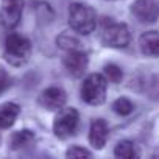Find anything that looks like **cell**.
<instances>
[{"mask_svg":"<svg viewBox=\"0 0 159 159\" xmlns=\"http://www.w3.org/2000/svg\"><path fill=\"white\" fill-rule=\"evenodd\" d=\"M69 25L80 34H89L95 30L97 16L92 7L86 3H72L69 8Z\"/></svg>","mask_w":159,"mask_h":159,"instance_id":"1","label":"cell"},{"mask_svg":"<svg viewBox=\"0 0 159 159\" xmlns=\"http://www.w3.org/2000/svg\"><path fill=\"white\" fill-rule=\"evenodd\" d=\"M31 55V42L17 33H11L5 39V59L14 66L20 67L24 66Z\"/></svg>","mask_w":159,"mask_h":159,"instance_id":"2","label":"cell"},{"mask_svg":"<svg viewBox=\"0 0 159 159\" xmlns=\"http://www.w3.org/2000/svg\"><path fill=\"white\" fill-rule=\"evenodd\" d=\"M106 89H108V80L105 78V75L91 73L89 76H86L81 86V98L88 105L100 106L106 100Z\"/></svg>","mask_w":159,"mask_h":159,"instance_id":"3","label":"cell"},{"mask_svg":"<svg viewBox=\"0 0 159 159\" xmlns=\"http://www.w3.org/2000/svg\"><path fill=\"white\" fill-rule=\"evenodd\" d=\"M129 41H131V33H129V28L125 24H117L114 20L103 24L102 42H103L105 47L123 48L129 44Z\"/></svg>","mask_w":159,"mask_h":159,"instance_id":"4","label":"cell"},{"mask_svg":"<svg viewBox=\"0 0 159 159\" xmlns=\"http://www.w3.org/2000/svg\"><path fill=\"white\" fill-rule=\"evenodd\" d=\"M80 114L75 108H61L58 109V114L53 120V133L58 139H67L69 136H73V133L78 128Z\"/></svg>","mask_w":159,"mask_h":159,"instance_id":"5","label":"cell"},{"mask_svg":"<svg viewBox=\"0 0 159 159\" xmlns=\"http://www.w3.org/2000/svg\"><path fill=\"white\" fill-rule=\"evenodd\" d=\"M24 11V0H2L0 8V22L8 30H13L19 25Z\"/></svg>","mask_w":159,"mask_h":159,"instance_id":"6","label":"cell"},{"mask_svg":"<svg viewBox=\"0 0 159 159\" xmlns=\"http://www.w3.org/2000/svg\"><path fill=\"white\" fill-rule=\"evenodd\" d=\"M131 14L140 24H153L159 17V0H134Z\"/></svg>","mask_w":159,"mask_h":159,"instance_id":"7","label":"cell"},{"mask_svg":"<svg viewBox=\"0 0 159 159\" xmlns=\"http://www.w3.org/2000/svg\"><path fill=\"white\" fill-rule=\"evenodd\" d=\"M62 62H64L66 70L72 76L80 78V76L84 75V72L88 69L89 58H88V53L84 50H66Z\"/></svg>","mask_w":159,"mask_h":159,"instance_id":"8","label":"cell"},{"mask_svg":"<svg viewBox=\"0 0 159 159\" xmlns=\"http://www.w3.org/2000/svg\"><path fill=\"white\" fill-rule=\"evenodd\" d=\"M66 102H67V94L64 92V89L58 86L44 89L38 97V103L47 111H58L66 105Z\"/></svg>","mask_w":159,"mask_h":159,"instance_id":"9","label":"cell"},{"mask_svg":"<svg viewBox=\"0 0 159 159\" xmlns=\"http://www.w3.org/2000/svg\"><path fill=\"white\" fill-rule=\"evenodd\" d=\"M108 134H109L108 123H106L103 119H97V120H94L92 125H91V129H89V142H91L95 148L102 150V148L106 145V142H108Z\"/></svg>","mask_w":159,"mask_h":159,"instance_id":"10","label":"cell"},{"mask_svg":"<svg viewBox=\"0 0 159 159\" xmlns=\"http://www.w3.org/2000/svg\"><path fill=\"white\" fill-rule=\"evenodd\" d=\"M139 48L145 56L157 58L159 56V33L145 31L139 38Z\"/></svg>","mask_w":159,"mask_h":159,"instance_id":"11","label":"cell"},{"mask_svg":"<svg viewBox=\"0 0 159 159\" xmlns=\"http://www.w3.org/2000/svg\"><path fill=\"white\" fill-rule=\"evenodd\" d=\"M19 112H20V106L16 103L10 102V103L0 105V129H7L13 126V123L19 117Z\"/></svg>","mask_w":159,"mask_h":159,"instance_id":"12","label":"cell"},{"mask_svg":"<svg viewBox=\"0 0 159 159\" xmlns=\"http://www.w3.org/2000/svg\"><path fill=\"white\" fill-rule=\"evenodd\" d=\"M34 140V134L28 129H22V131H17L11 136L10 139V147L13 150H20L24 147H28L31 142Z\"/></svg>","mask_w":159,"mask_h":159,"instance_id":"13","label":"cell"},{"mask_svg":"<svg viewBox=\"0 0 159 159\" xmlns=\"http://www.w3.org/2000/svg\"><path fill=\"white\" fill-rule=\"evenodd\" d=\"M114 154L117 157H123V159H133V157L139 156V153L136 151V147L131 140H120L114 148Z\"/></svg>","mask_w":159,"mask_h":159,"instance_id":"14","label":"cell"},{"mask_svg":"<svg viewBox=\"0 0 159 159\" xmlns=\"http://www.w3.org/2000/svg\"><path fill=\"white\" fill-rule=\"evenodd\" d=\"M58 45L64 50H84L83 48V44L80 42V39H76L75 36H70V34H66L62 33L61 36H58L56 39Z\"/></svg>","mask_w":159,"mask_h":159,"instance_id":"15","label":"cell"},{"mask_svg":"<svg viewBox=\"0 0 159 159\" xmlns=\"http://www.w3.org/2000/svg\"><path fill=\"white\" fill-rule=\"evenodd\" d=\"M103 72H105V78L108 80V81L114 83V84H119V83L122 81V78H123L122 69H120L117 64H112V62L106 64V66L103 67Z\"/></svg>","mask_w":159,"mask_h":159,"instance_id":"16","label":"cell"},{"mask_svg":"<svg viewBox=\"0 0 159 159\" xmlns=\"http://www.w3.org/2000/svg\"><path fill=\"white\" fill-rule=\"evenodd\" d=\"M112 111H114L116 114H119V116H129V114L134 111V105H133L128 98L120 97V98H117V100L112 103Z\"/></svg>","mask_w":159,"mask_h":159,"instance_id":"17","label":"cell"},{"mask_svg":"<svg viewBox=\"0 0 159 159\" xmlns=\"http://www.w3.org/2000/svg\"><path fill=\"white\" fill-rule=\"evenodd\" d=\"M66 156L67 157H91L92 153L83 147H80V145H72L67 151H66Z\"/></svg>","mask_w":159,"mask_h":159,"instance_id":"18","label":"cell"},{"mask_svg":"<svg viewBox=\"0 0 159 159\" xmlns=\"http://www.w3.org/2000/svg\"><path fill=\"white\" fill-rule=\"evenodd\" d=\"M147 92L151 100H159V76H153L148 81Z\"/></svg>","mask_w":159,"mask_h":159,"instance_id":"19","label":"cell"},{"mask_svg":"<svg viewBox=\"0 0 159 159\" xmlns=\"http://www.w3.org/2000/svg\"><path fill=\"white\" fill-rule=\"evenodd\" d=\"M10 86H11V78H10L8 72L3 67H0V95H2Z\"/></svg>","mask_w":159,"mask_h":159,"instance_id":"20","label":"cell"}]
</instances>
